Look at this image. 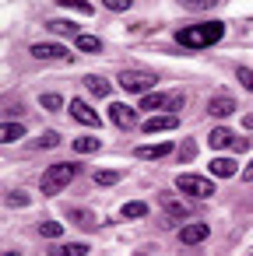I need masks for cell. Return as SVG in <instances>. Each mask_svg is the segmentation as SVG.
I'll return each mask as SVG.
<instances>
[{
    "instance_id": "cb8c5ba5",
    "label": "cell",
    "mask_w": 253,
    "mask_h": 256,
    "mask_svg": "<svg viewBox=\"0 0 253 256\" xmlns=\"http://www.w3.org/2000/svg\"><path fill=\"white\" fill-rule=\"evenodd\" d=\"M95 182H99V186H113V182H120V172H109V168H99V172H95Z\"/></svg>"
},
{
    "instance_id": "6da1fadb",
    "label": "cell",
    "mask_w": 253,
    "mask_h": 256,
    "mask_svg": "<svg viewBox=\"0 0 253 256\" xmlns=\"http://www.w3.org/2000/svg\"><path fill=\"white\" fill-rule=\"evenodd\" d=\"M221 36H225V25H221V22H207V25L179 28V32H176V42L186 46V50H207V46H214Z\"/></svg>"
},
{
    "instance_id": "1f68e13d",
    "label": "cell",
    "mask_w": 253,
    "mask_h": 256,
    "mask_svg": "<svg viewBox=\"0 0 253 256\" xmlns=\"http://www.w3.org/2000/svg\"><path fill=\"white\" fill-rule=\"evenodd\" d=\"M8 204H11V207H25V204H29V196L15 190V193H8Z\"/></svg>"
},
{
    "instance_id": "83f0119b",
    "label": "cell",
    "mask_w": 253,
    "mask_h": 256,
    "mask_svg": "<svg viewBox=\"0 0 253 256\" xmlns=\"http://www.w3.org/2000/svg\"><path fill=\"white\" fill-rule=\"evenodd\" d=\"M235 78H239V84H242L246 92H253V70H246V67H239V74H235Z\"/></svg>"
},
{
    "instance_id": "d590c367",
    "label": "cell",
    "mask_w": 253,
    "mask_h": 256,
    "mask_svg": "<svg viewBox=\"0 0 253 256\" xmlns=\"http://www.w3.org/2000/svg\"><path fill=\"white\" fill-rule=\"evenodd\" d=\"M246 130H253V116H246Z\"/></svg>"
},
{
    "instance_id": "4316f807",
    "label": "cell",
    "mask_w": 253,
    "mask_h": 256,
    "mask_svg": "<svg viewBox=\"0 0 253 256\" xmlns=\"http://www.w3.org/2000/svg\"><path fill=\"white\" fill-rule=\"evenodd\" d=\"M39 106H43V109H50V112H57V109L64 106V98H60V95H43V98H39Z\"/></svg>"
},
{
    "instance_id": "8992f818",
    "label": "cell",
    "mask_w": 253,
    "mask_h": 256,
    "mask_svg": "<svg viewBox=\"0 0 253 256\" xmlns=\"http://www.w3.org/2000/svg\"><path fill=\"white\" fill-rule=\"evenodd\" d=\"M71 116H74L81 126H99V123H102V120L95 116V109H92L85 98H74V102H71Z\"/></svg>"
},
{
    "instance_id": "30bf717a",
    "label": "cell",
    "mask_w": 253,
    "mask_h": 256,
    "mask_svg": "<svg viewBox=\"0 0 253 256\" xmlns=\"http://www.w3.org/2000/svg\"><path fill=\"white\" fill-rule=\"evenodd\" d=\"M179 126V116H155V120H144V134H162V130H176Z\"/></svg>"
},
{
    "instance_id": "277c9868",
    "label": "cell",
    "mask_w": 253,
    "mask_h": 256,
    "mask_svg": "<svg viewBox=\"0 0 253 256\" xmlns=\"http://www.w3.org/2000/svg\"><path fill=\"white\" fill-rule=\"evenodd\" d=\"M176 190L179 193H186V196H211L214 193V182L211 179H204V176H190V172H183L179 179H176Z\"/></svg>"
},
{
    "instance_id": "e575fe53",
    "label": "cell",
    "mask_w": 253,
    "mask_h": 256,
    "mask_svg": "<svg viewBox=\"0 0 253 256\" xmlns=\"http://www.w3.org/2000/svg\"><path fill=\"white\" fill-rule=\"evenodd\" d=\"M242 179H249V182H253V162H249V168L242 172Z\"/></svg>"
},
{
    "instance_id": "9c48e42d",
    "label": "cell",
    "mask_w": 253,
    "mask_h": 256,
    "mask_svg": "<svg viewBox=\"0 0 253 256\" xmlns=\"http://www.w3.org/2000/svg\"><path fill=\"white\" fill-rule=\"evenodd\" d=\"M207 235H211V228H207V224H197V221L186 224V228H179V242H183V246H197V242H204Z\"/></svg>"
},
{
    "instance_id": "7a4b0ae2",
    "label": "cell",
    "mask_w": 253,
    "mask_h": 256,
    "mask_svg": "<svg viewBox=\"0 0 253 256\" xmlns=\"http://www.w3.org/2000/svg\"><path fill=\"white\" fill-rule=\"evenodd\" d=\"M78 176V165L74 162H60V165H50L46 172H43V182H39V190L46 193V196H57L60 190H67V182Z\"/></svg>"
},
{
    "instance_id": "74e56055",
    "label": "cell",
    "mask_w": 253,
    "mask_h": 256,
    "mask_svg": "<svg viewBox=\"0 0 253 256\" xmlns=\"http://www.w3.org/2000/svg\"><path fill=\"white\" fill-rule=\"evenodd\" d=\"M249 256H253V252H249Z\"/></svg>"
},
{
    "instance_id": "484cf974",
    "label": "cell",
    "mask_w": 253,
    "mask_h": 256,
    "mask_svg": "<svg viewBox=\"0 0 253 256\" xmlns=\"http://www.w3.org/2000/svg\"><path fill=\"white\" fill-rule=\"evenodd\" d=\"M60 8H71V11H81V14H92V4H88V0H60Z\"/></svg>"
},
{
    "instance_id": "52a82bcc",
    "label": "cell",
    "mask_w": 253,
    "mask_h": 256,
    "mask_svg": "<svg viewBox=\"0 0 253 256\" xmlns=\"http://www.w3.org/2000/svg\"><path fill=\"white\" fill-rule=\"evenodd\" d=\"M109 120H113V126H120V130H134L137 126V112L134 109H127V106H109Z\"/></svg>"
},
{
    "instance_id": "2e32d148",
    "label": "cell",
    "mask_w": 253,
    "mask_h": 256,
    "mask_svg": "<svg viewBox=\"0 0 253 256\" xmlns=\"http://www.w3.org/2000/svg\"><path fill=\"white\" fill-rule=\"evenodd\" d=\"M67 218H71L74 224H81V228H92V224H95V214H92V210H85V207H71V210H67Z\"/></svg>"
},
{
    "instance_id": "5bb4252c",
    "label": "cell",
    "mask_w": 253,
    "mask_h": 256,
    "mask_svg": "<svg viewBox=\"0 0 253 256\" xmlns=\"http://www.w3.org/2000/svg\"><path fill=\"white\" fill-rule=\"evenodd\" d=\"M85 88H88L95 98H106V95H109V81L99 78V74H88V78H85Z\"/></svg>"
},
{
    "instance_id": "7402d4cb",
    "label": "cell",
    "mask_w": 253,
    "mask_h": 256,
    "mask_svg": "<svg viewBox=\"0 0 253 256\" xmlns=\"http://www.w3.org/2000/svg\"><path fill=\"white\" fill-rule=\"evenodd\" d=\"M179 8H186V11H211V8H218V0H179Z\"/></svg>"
},
{
    "instance_id": "f1b7e54d",
    "label": "cell",
    "mask_w": 253,
    "mask_h": 256,
    "mask_svg": "<svg viewBox=\"0 0 253 256\" xmlns=\"http://www.w3.org/2000/svg\"><path fill=\"white\" fill-rule=\"evenodd\" d=\"M183 102H186L183 95H172V98H169V106H165V112H169V116H176V112L183 109Z\"/></svg>"
},
{
    "instance_id": "ac0fdd59",
    "label": "cell",
    "mask_w": 253,
    "mask_h": 256,
    "mask_svg": "<svg viewBox=\"0 0 253 256\" xmlns=\"http://www.w3.org/2000/svg\"><path fill=\"white\" fill-rule=\"evenodd\" d=\"M0 137H4V144H15V140H22V137H25V126H22V123H4Z\"/></svg>"
},
{
    "instance_id": "ba28073f",
    "label": "cell",
    "mask_w": 253,
    "mask_h": 256,
    "mask_svg": "<svg viewBox=\"0 0 253 256\" xmlns=\"http://www.w3.org/2000/svg\"><path fill=\"white\" fill-rule=\"evenodd\" d=\"M235 112V102L228 98V95H214L211 102H207V116H214V120H225V116H232Z\"/></svg>"
},
{
    "instance_id": "4dcf8cb0",
    "label": "cell",
    "mask_w": 253,
    "mask_h": 256,
    "mask_svg": "<svg viewBox=\"0 0 253 256\" xmlns=\"http://www.w3.org/2000/svg\"><path fill=\"white\" fill-rule=\"evenodd\" d=\"M102 4H106L109 11H127V8L134 4V0H102Z\"/></svg>"
},
{
    "instance_id": "d4e9b609",
    "label": "cell",
    "mask_w": 253,
    "mask_h": 256,
    "mask_svg": "<svg viewBox=\"0 0 253 256\" xmlns=\"http://www.w3.org/2000/svg\"><path fill=\"white\" fill-rule=\"evenodd\" d=\"M120 214H123V218H144V214H148V207H144L141 200H134V204H127Z\"/></svg>"
},
{
    "instance_id": "ffe728a7",
    "label": "cell",
    "mask_w": 253,
    "mask_h": 256,
    "mask_svg": "<svg viewBox=\"0 0 253 256\" xmlns=\"http://www.w3.org/2000/svg\"><path fill=\"white\" fill-rule=\"evenodd\" d=\"M71 148H74L78 154H95V151H99V140H95V137H78Z\"/></svg>"
},
{
    "instance_id": "5b68a950",
    "label": "cell",
    "mask_w": 253,
    "mask_h": 256,
    "mask_svg": "<svg viewBox=\"0 0 253 256\" xmlns=\"http://www.w3.org/2000/svg\"><path fill=\"white\" fill-rule=\"evenodd\" d=\"M32 56L36 60H71V53L60 42H36L32 46Z\"/></svg>"
},
{
    "instance_id": "3957f363",
    "label": "cell",
    "mask_w": 253,
    "mask_h": 256,
    "mask_svg": "<svg viewBox=\"0 0 253 256\" xmlns=\"http://www.w3.org/2000/svg\"><path fill=\"white\" fill-rule=\"evenodd\" d=\"M116 84H120L123 92H134V95H148V92L155 88V74H151V70H123V74L116 78Z\"/></svg>"
},
{
    "instance_id": "d6a6232c",
    "label": "cell",
    "mask_w": 253,
    "mask_h": 256,
    "mask_svg": "<svg viewBox=\"0 0 253 256\" xmlns=\"http://www.w3.org/2000/svg\"><path fill=\"white\" fill-rule=\"evenodd\" d=\"M57 140H60L57 134H43V137H39V148H57Z\"/></svg>"
},
{
    "instance_id": "4fadbf2b",
    "label": "cell",
    "mask_w": 253,
    "mask_h": 256,
    "mask_svg": "<svg viewBox=\"0 0 253 256\" xmlns=\"http://www.w3.org/2000/svg\"><path fill=\"white\" fill-rule=\"evenodd\" d=\"M207 168H211V176H218V179H232V176L239 172L232 158H214V162H211Z\"/></svg>"
},
{
    "instance_id": "603a6c76",
    "label": "cell",
    "mask_w": 253,
    "mask_h": 256,
    "mask_svg": "<svg viewBox=\"0 0 253 256\" xmlns=\"http://www.w3.org/2000/svg\"><path fill=\"white\" fill-rule=\"evenodd\" d=\"M39 232H43L46 238H60V235H64V224H60V221H43Z\"/></svg>"
},
{
    "instance_id": "d6986e66",
    "label": "cell",
    "mask_w": 253,
    "mask_h": 256,
    "mask_svg": "<svg viewBox=\"0 0 253 256\" xmlns=\"http://www.w3.org/2000/svg\"><path fill=\"white\" fill-rule=\"evenodd\" d=\"M50 32H57V36H67V39H78L81 32H78V25H71V22H50L46 25Z\"/></svg>"
},
{
    "instance_id": "9a60e30c",
    "label": "cell",
    "mask_w": 253,
    "mask_h": 256,
    "mask_svg": "<svg viewBox=\"0 0 253 256\" xmlns=\"http://www.w3.org/2000/svg\"><path fill=\"white\" fill-rule=\"evenodd\" d=\"M165 106H169V95H158V92H148V95H141V112L165 109Z\"/></svg>"
},
{
    "instance_id": "8d00e7d4",
    "label": "cell",
    "mask_w": 253,
    "mask_h": 256,
    "mask_svg": "<svg viewBox=\"0 0 253 256\" xmlns=\"http://www.w3.org/2000/svg\"><path fill=\"white\" fill-rule=\"evenodd\" d=\"M4 256H18V252H15V249H8V252H4Z\"/></svg>"
},
{
    "instance_id": "7c38bea8",
    "label": "cell",
    "mask_w": 253,
    "mask_h": 256,
    "mask_svg": "<svg viewBox=\"0 0 253 256\" xmlns=\"http://www.w3.org/2000/svg\"><path fill=\"white\" fill-rule=\"evenodd\" d=\"M235 140H239V137H235L232 130H225V126H214V130H211V137H207V144H211V148H218V151H221V148H235Z\"/></svg>"
},
{
    "instance_id": "836d02e7",
    "label": "cell",
    "mask_w": 253,
    "mask_h": 256,
    "mask_svg": "<svg viewBox=\"0 0 253 256\" xmlns=\"http://www.w3.org/2000/svg\"><path fill=\"white\" fill-rule=\"evenodd\" d=\"M232 151H235V154H242V151H249V140H246V137H239V140H235V148H232Z\"/></svg>"
},
{
    "instance_id": "e0dca14e",
    "label": "cell",
    "mask_w": 253,
    "mask_h": 256,
    "mask_svg": "<svg viewBox=\"0 0 253 256\" xmlns=\"http://www.w3.org/2000/svg\"><path fill=\"white\" fill-rule=\"evenodd\" d=\"M50 256H88V249H85L81 242H64V246H57Z\"/></svg>"
},
{
    "instance_id": "f546056e",
    "label": "cell",
    "mask_w": 253,
    "mask_h": 256,
    "mask_svg": "<svg viewBox=\"0 0 253 256\" xmlns=\"http://www.w3.org/2000/svg\"><path fill=\"white\" fill-rule=\"evenodd\" d=\"M197 154V148H193V140H183V148H179V162H190Z\"/></svg>"
},
{
    "instance_id": "8fae6325",
    "label": "cell",
    "mask_w": 253,
    "mask_h": 256,
    "mask_svg": "<svg viewBox=\"0 0 253 256\" xmlns=\"http://www.w3.org/2000/svg\"><path fill=\"white\" fill-rule=\"evenodd\" d=\"M134 154L137 158H144V162H158V158H165V154H172V144H141V148H134Z\"/></svg>"
},
{
    "instance_id": "44dd1931",
    "label": "cell",
    "mask_w": 253,
    "mask_h": 256,
    "mask_svg": "<svg viewBox=\"0 0 253 256\" xmlns=\"http://www.w3.org/2000/svg\"><path fill=\"white\" fill-rule=\"evenodd\" d=\"M74 42H78V50H81V53H99V50H102V42H99L95 36H78Z\"/></svg>"
}]
</instances>
